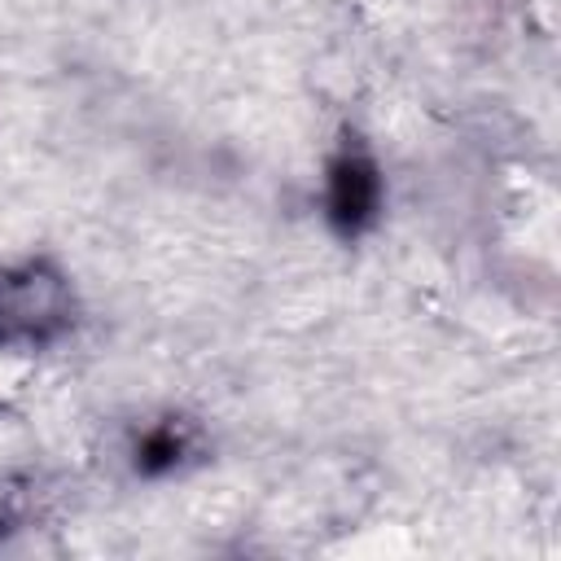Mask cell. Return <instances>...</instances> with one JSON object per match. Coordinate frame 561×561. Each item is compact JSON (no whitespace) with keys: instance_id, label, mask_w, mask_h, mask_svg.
Listing matches in <instances>:
<instances>
[{"instance_id":"7a4b0ae2","label":"cell","mask_w":561,"mask_h":561,"mask_svg":"<svg viewBox=\"0 0 561 561\" xmlns=\"http://www.w3.org/2000/svg\"><path fill=\"white\" fill-rule=\"evenodd\" d=\"M184 451H188L184 425L162 421V425H153V430L140 434V443H136V469L140 473H167V469H175L184 460Z\"/></svg>"},{"instance_id":"6da1fadb","label":"cell","mask_w":561,"mask_h":561,"mask_svg":"<svg viewBox=\"0 0 561 561\" xmlns=\"http://www.w3.org/2000/svg\"><path fill=\"white\" fill-rule=\"evenodd\" d=\"M381 210V171L359 145H342L324 175V215L342 237H359Z\"/></svg>"}]
</instances>
